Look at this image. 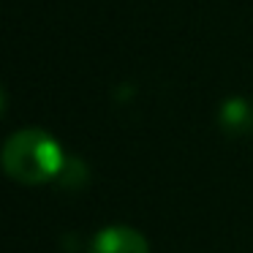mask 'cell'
Instances as JSON below:
<instances>
[{
	"label": "cell",
	"mask_w": 253,
	"mask_h": 253,
	"mask_svg": "<svg viewBox=\"0 0 253 253\" xmlns=\"http://www.w3.org/2000/svg\"><path fill=\"white\" fill-rule=\"evenodd\" d=\"M66 155L52 133L41 128H22L11 133L0 150V166L19 185H44L57 180Z\"/></svg>",
	"instance_id": "6da1fadb"
},
{
	"label": "cell",
	"mask_w": 253,
	"mask_h": 253,
	"mask_svg": "<svg viewBox=\"0 0 253 253\" xmlns=\"http://www.w3.org/2000/svg\"><path fill=\"white\" fill-rule=\"evenodd\" d=\"M90 253H150V245L131 226H106L93 237Z\"/></svg>",
	"instance_id": "7a4b0ae2"
},
{
	"label": "cell",
	"mask_w": 253,
	"mask_h": 253,
	"mask_svg": "<svg viewBox=\"0 0 253 253\" xmlns=\"http://www.w3.org/2000/svg\"><path fill=\"white\" fill-rule=\"evenodd\" d=\"M218 123L226 133L231 136H242V133L253 131V104L245 98H229L223 101L218 112Z\"/></svg>",
	"instance_id": "3957f363"
},
{
	"label": "cell",
	"mask_w": 253,
	"mask_h": 253,
	"mask_svg": "<svg viewBox=\"0 0 253 253\" xmlns=\"http://www.w3.org/2000/svg\"><path fill=\"white\" fill-rule=\"evenodd\" d=\"M57 182L66 188H79L87 182V169H84V164L79 158H66V164H63L60 174H57Z\"/></svg>",
	"instance_id": "277c9868"
},
{
	"label": "cell",
	"mask_w": 253,
	"mask_h": 253,
	"mask_svg": "<svg viewBox=\"0 0 253 253\" xmlns=\"http://www.w3.org/2000/svg\"><path fill=\"white\" fill-rule=\"evenodd\" d=\"M3 109H6V93H3V87H0V115H3Z\"/></svg>",
	"instance_id": "5b68a950"
}]
</instances>
